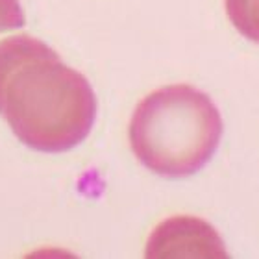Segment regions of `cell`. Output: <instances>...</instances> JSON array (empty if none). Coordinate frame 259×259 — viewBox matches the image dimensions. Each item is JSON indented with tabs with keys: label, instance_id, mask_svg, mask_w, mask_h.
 <instances>
[{
	"label": "cell",
	"instance_id": "obj_1",
	"mask_svg": "<svg viewBox=\"0 0 259 259\" xmlns=\"http://www.w3.org/2000/svg\"><path fill=\"white\" fill-rule=\"evenodd\" d=\"M0 117L26 146L56 154L89 135L97 97L49 45L17 33L0 41Z\"/></svg>",
	"mask_w": 259,
	"mask_h": 259
},
{
	"label": "cell",
	"instance_id": "obj_2",
	"mask_svg": "<svg viewBox=\"0 0 259 259\" xmlns=\"http://www.w3.org/2000/svg\"><path fill=\"white\" fill-rule=\"evenodd\" d=\"M222 117L205 93L191 85H167L135 108L128 139L135 157L165 178L196 174L222 137Z\"/></svg>",
	"mask_w": 259,
	"mask_h": 259
},
{
	"label": "cell",
	"instance_id": "obj_3",
	"mask_svg": "<svg viewBox=\"0 0 259 259\" xmlns=\"http://www.w3.org/2000/svg\"><path fill=\"white\" fill-rule=\"evenodd\" d=\"M148 257H226L224 243L204 221L174 217L152 233L146 244Z\"/></svg>",
	"mask_w": 259,
	"mask_h": 259
},
{
	"label": "cell",
	"instance_id": "obj_4",
	"mask_svg": "<svg viewBox=\"0 0 259 259\" xmlns=\"http://www.w3.org/2000/svg\"><path fill=\"white\" fill-rule=\"evenodd\" d=\"M226 13L239 33L259 43V0H224Z\"/></svg>",
	"mask_w": 259,
	"mask_h": 259
},
{
	"label": "cell",
	"instance_id": "obj_5",
	"mask_svg": "<svg viewBox=\"0 0 259 259\" xmlns=\"http://www.w3.org/2000/svg\"><path fill=\"white\" fill-rule=\"evenodd\" d=\"M24 13L19 0H0V33L24 26Z\"/></svg>",
	"mask_w": 259,
	"mask_h": 259
}]
</instances>
